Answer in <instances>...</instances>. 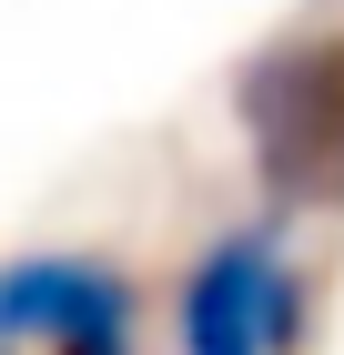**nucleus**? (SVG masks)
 I'll return each instance as SVG.
<instances>
[{
    "instance_id": "3",
    "label": "nucleus",
    "mask_w": 344,
    "mask_h": 355,
    "mask_svg": "<svg viewBox=\"0 0 344 355\" xmlns=\"http://www.w3.org/2000/svg\"><path fill=\"white\" fill-rule=\"evenodd\" d=\"M132 274L102 254H10L0 264V355H122L132 345Z\"/></svg>"
},
{
    "instance_id": "2",
    "label": "nucleus",
    "mask_w": 344,
    "mask_h": 355,
    "mask_svg": "<svg viewBox=\"0 0 344 355\" xmlns=\"http://www.w3.org/2000/svg\"><path fill=\"white\" fill-rule=\"evenodd\" d=\"M172 335H183V355H293L304 345V274L284 264V234L273 223L212 234L183 264Z\"/></svg>"
},
{
    "instance_id": "1",
    "label": "nucleus",
    "mask_w": 344,
    "mask_h": 355,
    "mask_svg": "<svg viewBox=\"0 0 344 355\" xmlns=\"http://www.w3.org/2000/svg\"><path fill=\"white\" fill-rule=\"evenodd\" d=\"M233 112L273 203H344V41H273L264 61H243Z\"/></svg>"
},
{
    "instance_id": "4",
    "label": "nucleus",
    "mask_w": 344,
    "mask_h": 355,
    "mask_svg": "<svg viewBox=\"0 0 344 355\" xmlns=\"http://www.w3.org/2000/svg\"><path fill=\"white\" fill-rule=\"evenodd\" d=\"M122 355H132V345H122Z\"/></svg>"
}]
</instances>
